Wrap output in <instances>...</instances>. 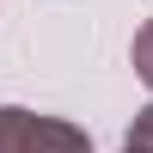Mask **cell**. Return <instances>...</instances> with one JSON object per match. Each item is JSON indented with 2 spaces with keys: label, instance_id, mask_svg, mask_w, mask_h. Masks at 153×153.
Here are the masks:
<instances>
[{
  "label": "cell",
  "instance_id": "3",
  "mask_svg": "<svg viewBox=\"0 0 153 153\" xmlns=\"http://www.w3.org/2000/svg\"><path fill=\"white\" fill-rule=\"evenodd\" d=\"M129 147H141V153H153V104L135 117V129H129Z\"/></svg>",
  "mask_w": 153,
  "mask_h": 153
},
{
  "label": "cell",
  "instance_id": "4",
  "mask_svg": "<svg viewBox=\"0 0 153 153\" xmlns=\"http://www.w3.org/2000/svg\"><path fill=\"white\" fill-rule=\"evenodd\" d=\"M123 153H141V147H123Z\"/></svg>",
  "mask_w": 153,
  "mask_h": 153
},
{
  "label": "cell",
  "instance_id": "2",
  "mask_svg": "<svg viewBox=\"0 0 153 153\" xmlns=\"http://www.w3.org/2000/svg\"><path fill=\"white\" fill-rule=\"evenodd\" d=\"M129 61H135V74L147 80V92H153V19L135 31V43H129Z\"/></svg>",
  "mask_w": 153,
  "mask_h": 153
},
{
  "label": "cell",
  "instance_id": "1",
  "mask_svg": "<svg viewBox=\"0 0 153 153\" xmlns=\"http://www.w3.org/2000/svg\"><path fill=\"white\" fill-rule=\"evenodd\" d=\"M37 129H43L37 110L6 104V110H0V153H37Z\"/></svg>",
  "mask_w": 153,
  "mask_h": 153
}]
</instances>
